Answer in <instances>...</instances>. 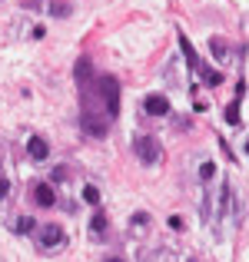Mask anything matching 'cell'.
<instances>
[{
	"label": "cell",
	"instance_id": "cell-1",
	"mask_svg": "<svg viewBox=\"0 0 249 262\" xmlns=\"http://www.w3.org/2000/svg\"><path fill=\"white\" fill-rule=\"evenodd\" d=\"M93 83H96V93H100V100H103V113L113 120V116L120 113V80L116 77H96Z\"/></svg>",
	"mask_w": 249,
	"mask_h": 262
},
{
	"label": "cell",
	"instance_id": "cell-2",
	"mask_svg": "<svg viewBox=\"0 0 249 262\" xmlns=\"http://www.w3.org/2000/svg\"><path fill=\"white\" fill-rule=\"evenodd\" d=\"M133 153H136V160H140L143 166H156V163L163 160V146H160V140H156V136H150V133L133 136Z\"/></svg>",
	"mask_w": 249,
	"mask_h": 262
},
{
	"label": "cell",
	"instance_id": "cell-3",
	"mask_svg": "<svg viewBox=\"0 0 249 262\" xmlns=\"http://www.w3.org/2000/svg\"><path fill=\"white\" fill-rule=\"evenodd\" d=\"M80 129L90 133V136H96V140H103V136L110 133V116L96 113V110H80Z\"/></svg>",
	"mask_w": 249,
	"mask_h": 262
},
{
	"label": "cell",
	"instance_id": "cell-4",
	"mask_svg": "<svg viewBox=\"0 0 249 262\" xmlns=\"http://www.w3.org/2000/svg\"><path fill=\"white\" fill-rule=\"evenodd\" d=\"M219 219H226V223H230V229L236 226V219H239V209H236V189H233V183L223 186V203H219V216H213V229L219 226Z\"/></svg>",
	"mask_w": 249,
	"mask_h": 262
},
{
	"label": "cell",
	"instance_id": "cell-5",
	"mask_svg": "<svg viewBox=\"0 0 249 262\" xmlns=\"http://www.w3.org/2000/svg\"><path fill=\"white\" fill-rule=\"evenodd\" d=\"M64 243H67V236H64V229H60V226L47 223V226H40V229H37V246H40L44 252L64 249Z\"/></svg>",
	"mask_w": 249,
	"mask_h": 262
},
{
	"label": "cell",
	"instance_id": "cell-6",
	"mask_svg": "<svg viewBox=\"0 0 249 262\" xmlns=\"http://www.w3.org/2000/svg\"><path fill=\"white\" fill-rule=\"evenodd\" d=\"M27 156H30L33 163L50 160V143H47L44 136H30V140H27Z\"/></svg>",
	"mask_w": 249,
	"mask_h": 262
},
{
	"label": "cell",
	"instance_id": "cell-7",
	"mask_svg": "<svg viewBox=\"0 0 249 262\" xmlns=\"http://www.w3.org/2000/svg\"><path fill=\"white\" fill-rule=\"evenodd\" d=\"M73 77H77V86L87 90L90 83H93V60H90V57H80L77 63H73Z\"/></svg>",
	"mask_w": 249,
	"mask_h": 262
},
{
	"label": "cell",
	"instance_id": "cell-8",
	"mask_svg": "<svg viewBox=\"0 0 249 262\" xmlns=\"http://www.w3.org/2000/svg\"><path fill=\"white\" fill-rule=\"evenodd\" d=\"M143 110H147L150 116H166L170 113V100H166L163 93H150L147 100H143Z\"/></svg>",
	"mask_w": 249,
	"mask_h": 262
},
{
	"label": "cell",
	"instance_id": "cell-9",
	"mask_svg": "<svg viewBox=\"0 0 249 262\" xmlns=\"http://www.w3.org/2000/svg\"><path fill=\"white\" fill-rule=\"evenodd\" d=\"M33 203H37L40 209H50V206L57 203V189H53V186H47V183L33 186Z\"/></svg>",
	"mask_w": 249,
	"mask_h": 262
},
{
	"label": "cell",
	"instance_id": "cell-10",
	"mask_svg": "<svg viewBox=\"0 0 249 262\" xmlns=\"http://www.w3.org/2000/svg\"><path fill=\"white\" fill-rule=\"evenodd\" d=\"M107 212H93V219H90V239L93 243H103V236H107Z\"/></svg>",
	"mask_w": 249,
	"mask_h": 262
},
{
	"label": "cell",
	"instance_id": "cell-11",
	"mask_svg": "<svg viewBox=\"0 0 249 262\" xmlns=\"http://www.w3.org/2000/svg\"><path fill=\"white\" fill-rule=\"evenodd\" d=\"M179 50H183V57H186V63L193 67V70H199V63H203V60L196 57V50H193V43L186 37H179Z\"/></svg>",
	"mask_w": 249,
	"mask_h": 262
},
{
	"label": "cell",
	"instance_id": "cell-12",
	"mask_svg": "<svg viewBox=\"0 0 249 262\" xmlns=\"http://www.w3.org/2000/svg\"><path fill=\"white\" fill-rule=\"evenodd\" d=\"M210 53L216 60H226V57H230V43H226L223 37H210Z\"/></svg>",
	"mask_w": 249,
	"mask_h": 262
},
{
	"label": "cell",
	"instance_id": "cell-13",
	"mask_svg": "<svg viewBox=\"0 0 249 262\" xmlns=\"http://www.w3.org/2000/svg\"><path fill=\"white\" fill-rule=\"evenodd\" d=\"M199 77H203V83L206 86H219V83H223V73H219V70H210V67H203V63H199Z\"/></svg>",
	"mask_w": 249,
	"mask_h": 262
},
{
	"label": "cell",
	"instance_id": "cell-14",
	"mask_svg": "<svg viewBox=\"0 0 249 262\" xmlns=\"http://www.w3.org/2000/svg\"><path fill=\"white\" fill-rule=\"evenodd\" d=\"M73 13V4H67V0H53L50 4V17H70Z\"/></svg>",
	"mask_w": 249,
	"mask_h": 262
},
{
	"label": "cell",
	"instance_id": "cell-15",
	"mask_svg": "<svg viewBox=\"0 0 249 262\" xmlns=\"http://www.w3.org/2000/svg\"><path fill=\"white\" fill-rule=\"evenodd\" d=\"M239 116H243V113H239V100H236V103H230V106H226V123H230V126H236Z\"/></svg>",
	"mask_w": 249,
	"mask_h": 262
},
{
	"label": "cell",
	"instance_id": "cell-16",
	"mask_svg": "<svg viewBox=\"0 0 249 262\" xmlns=\"http://www.w3.org/2000/svg\"><path fill=\"white\" fill-rule=\"evenodd\" d=\"M83 199H87L90 206H96L100 203V189H96V186H83Z\"/></svg>",
	"mask_w": 249,
	"mask_h": 262
},
{
	"label": "cell",
	"instance_id": "cell-17",
	"mask_svg": "<svg viewBox=\"0 0 249 262\" xmlns=\"http://www.w3.org/2000/svg\"><path fill=\"white\" fill-rule=\"evenodd\" d=\"M33 226H37V223H33V219H30V216H20V219H17V223H13V229H17V232H30V229H33Z\"/></svg>",
	"mask_w": 249,
	"mask_h": 262
},
{
	"label": "cell",
	"instance_id": "cell-18",
	"mask_svg": "<svg viewBox=\"0 0 249 262\" xmlns=\"http://www.w3.org/2000/svg\"><path fill=\"white\" fill-rule=\"evenodd\" d=\"M213 176H216V166H213V163H203V166H199V179H203V183H210Z\"/></svg>",
	"mask_w": 249,
	"mask_h": 262
},
{
	"label": "cell",
	"instance_id": "cell-19",
	"mask_svg": "<svg viewBox=\"0 0 249 262\" xmlns=\"http://www.w3.org/2000/svg\"><path fill=\"white\" fill-rule=\"evenodd\" d=\"M67 179H70V169H67V166L53 169V183H67Z\"/></svg>",
	"mask_w": 249,
	"mask_h": 262
},
{
	"label": "cell",
	"instance_id": "cell-20",
	"mask_svg": "<svg viewBox=\"0 0 249 262\" xmlns=\"http://www.w3.org/2000/svg\"><path fill=\"white\" fill-rule=\"evenodd\" d=\"M7 196H10V183H7L4 169H0V199H7Z\"/></svg>",
	"mask_w": 249,
	"mask_h": 262
},
{
	"label": "cell",
	"instance_id": "cell-21",
	"mask_svg": "<svg viewBox=\"0 0 249 262\" xmlns=\"http://www.w3.org/2000/svg\"><path fill=\"white\" fill-rule=\"evenodd\" d=\"M103 262H127V259H120V256H110V259H103Z\"/></svg>",
	"mask_w": 249,
	"mask_h": 262
}]
</instances>
